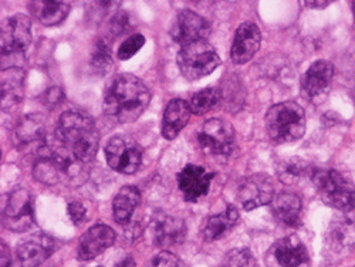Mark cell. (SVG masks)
<instances>
[{
    "instance_id": "obj_20",
    "label": "cell",
    "mask_w": 355,
    "mask_h": 267,
    "mask_svg": "<svg viewBox=\"0 0 355 267\" xmlns=\"http://www.w3.org/2000/svg\"><path fill=\"white\" fill-rule=\"evenodd\" d=\"M47 124L42 114H31L23 117L15 128V141L19 146H28L33 144H46Z\"/></svg>"
},
{
    "instance_id": "obj_14",
    "label": "cell",
    "mask_w": 355,
    "mask_h": 267,
    "mask_svg": "<svg viewBox=\"0 0 355 267\" xmlns=\"http://www.w3.org/2000/svg\"><path fill=\"white\" fill-rule=\"evenodd\" d=\"M57 242L51 236L35 233L27 236L17 246V257L21 267H40L55 252Z\"/></svg>"
},
{
    "instance_id": "obj_38",
    "label": "cell",
    "mask_w": 355,
    "mask_h": 267,
    "mask_svg": "<svg viewBox=\"0 0 355 267\" xmlns=\"http://www.w3.org/2000/svg\"><path fill=\"white\" fill-rule=\"evenodd\" d=\"M306 5L309 8H325L330 5V2H306Z\"/></svg>"
},
{
    "instance_id": "obj_37",
    "label": "cell",
    "mask_w": 355,
    "mask_h": 267,
    "mask_svg": "<svg viewBox=\"0 0 355 267\" xmlns=\"http://www.w3.org/2000/svg\"><path fill=\"white\" fill-rule=\"evenodd\" d=\"M115 267H137V263L134 261L132 257L127 256L125 259H123L120 263H118Z\"/></svg>"
},
{
    "instance_id": "obj_33",
    "label": "cell",
    "mask_w": 355,
    "mask_h": 267,
    "mask_svg": "<svg viewBox=\"0 0 355 267\" xmlns=\"http://www.w3.org/2000/svg\"><path fill=\"white\" fill-rule=\"evenodd\" d=\"M146 267H180V259L168 250H162L151 259Z\"/></svg>"
},
{
    "instance_id": "obj_11",
    "label": "cell",
    "mask_w": 355,
    "mask_h": 267,
    "mask_svg": "<svg viewBox=\"0 0 355 267\" xmlns=\"http://www.w3.org/2000/svg\"><path fill=\"white\" fill-rule=\"evenodd\" d=\"M334 67L327 60L314 62L302 78V94L313 104H321L331 90Z\"/></svg>"
},
{
    "instance_id": "obj_36",
    "label": "cell",
    "mask_w": 355,
    "mask_h": 267,
    "mask_svg": "<svg viewBox=\"0 0 355 267\" xmlns=\"http://www.w3.org/2000/svg\"><path fill=\"white\" fill-rule=\"evenodd\" d=\"M10 263H12V253H10V249L8 248L6 243L2 242V267H10Z\"/></svg>"
},
{
    "instance_id": "obj_19",
    "label": "cell",
    "mask_w": 355,
    "mask_h": 267,
    "mask_svg": "<svg viewBox=\"0 0 355 267\" xmlns=\"http://www.w3.org/2000/svg\"><path fill=\"white\" fill-rule=\"evenodd\" d=\"M24 70L9 67L2 70V111L10 112L19 107L24 96Z\"/></svg>"
},
{
    "instance_id": "obj_2",
    "label": "cell",
    "mask_w": 355,
    "mask_h": 267,
    "mask_svg": "<svg viewBox=\"0 0 355 267\" xmlns=\"http://www.w3.org/2000/svg\"><path fill=\"white\" fill-rule=\"evenodd\" d=\"M57 137L81 161L92 164L96 160L100 134L93 118L81 111H66L57 124Z\"/></svg>"
},
{
    "instance_id": "obj_17",
    "label": "cell",
    "mask_w": 355,
    "mask_h": 267,
    "mask_svg": "<svg viewBox=\"0 0 355 267\" xmlns=\"http://www.w3.org/2000/svg\"><path fill=\"white\" fill-rule=\"evenodd\" d=\"M115 242V232L107 225H94L88 229L80 239L78 257L81 260H93Z\"/></svg>"
},
{
    "instance_id": "obj_15",
    "label": "cell",
    "mask_w": 355,
    "mask_h": 267,
    "mask_svg": "<svg viewBox=\"0 0 355 267\" xmlns=\"http://www.w3.org/2000/svg\"><path fill=\"white\" fill-rule=\"evenodd\" d=\"M214 173L208 172L199 165L189 164L178 173V185L187 202H196L202 196L208 195Z\"/></svg>"
},
{
    "instance_id": "obj_7",
    "label": "cell",
    "mask_w": 355,
    "mask_h": 267,
    "mask_svg": "<svg viewBox=\"0 0 355 267\" xmlns=\"http://www.w3.org/2000/svg\"><path fill=\"white\" fill-rule=\"evenodd\" d=\"M2 223L12 232H26L35 223L33 199L24 188L13 191L2 211Z\"/></svg>"
},
{
    "instance_id": "obj_12",
    "label": "cell",
    "mask_w": 355,
    "mask_h": 267,
    "mask_svg": "<svg viewBox=\"0 0 355 267\" xmlns=\"http://www.w3.org/2000/svg\"><path fill=\"white\" fill-rule=\"evenodd\" d=\"M238 199L245 211L270 205L275 199L273 180L266 173H254L246 176L238 188Z\"/></svg>"
},
{
    "instance_id": "obj_41",
    "label": "cell",
    "mask_w": 355,
    "mask_h": 267,
    "mask_svg": "<svg viewBox=\"0 0 355 267\" xmlns=\"http://www.w3.org/2000/svg\"><path fill=\"white\" fill-rule=\"evenodd\" d=\"M354 267H355V266H354Z\"/></svg>"
},
{
    "instance_id": "obj_34",
    "label": "cell",
    "mask_w": 355,
    "mask_h": 267,
    "mask_svg": "<svg viewBox=\"0 0 355 267\" xmlns=\"http://www.w3.org/2000/svg\"><path fill=\"white\" fill-rule=\"evenodd\" d=\"M64 98V94L62 92L60 87H50L49 90H46V93H43L40 96V100L44 105H49V107H54L57 104H60Z\"/></svg>"
},
{
    "instance_id": "obj_39",
    "label": "cell",
    "mask_w": 355,
    "mask_h": 267,
    "mask_svg": "<svg viewBox=\"0 0 355 267\" xmlns=\"http://www.w3.org/2000/svg\"><path fill=\"white\" fill-rule=\"evenodd\" d=\"M354 17H355V2H354Z\"/></svg>"
},
{
    "instance_id": "obj_27",
    "label": "cell",
    "mask_w": 355,
    "mask_h": 267,
    "mask_svg": "<svg viewBox=\"0 0 355 267\" xmlns=\"http://www.w3.org/2000/svg\"><path fill=\"white\" fill-rule=\"evenodd\" d=\"M222 100V92L219 88H205V90H200L199 93L193 94L189 103L191 111L196 115H203L206 112H209L214 107H216Z\"/></svg>"
},
{
    "instance_id": "obj_30",
    "label": "cell",
    "mask_w": 355,
    "mask_h": 267,
    "mask_svg": "<svg viewBox=\"0 0 355 267\" xmlns=\"http://www.w3.org/2000/svg\"><path fill=\"white\" fill-rule=\"evenodd\" d=\"M223 267H256V259L246 248L233 249L226 255Z\"/></svg>"
},
{
    "instance_id": "obj_1",
    "label": "cell",
    "mask_w": 355,
    "mask_h": 267,
    "mask_svg": "<svg viewBox=\"0 0 355 267\" xmlns=\"http://www.w3.org/2000/svg\"><path fill=\"white\" fill-rule=\"evenodd\" d=\"M151 103V93L142 80L120 74L108 85L104 96V114L118 124L137 121Z\"/></svg>"
},
{
    "instance_id": "obj_24",
    "label": "cell",
    "mask_w": 355,
    "mask_h": 267,
    "mask_svg": "<svg viewBox=\"0 0 355 267\" xmlns=\"http://www.w3.org/2000/svg\"><path fill=\"white\" fill-rule=\"evenodd\" d=\"M70 3L54 2V0H37L31 3V10L44 26H57L66 20L70 13Z\"/></svg>"
},
{
    "instance_id": "obj_8",
    "label": "cell",
    "mask_w": 355,
    "mask_h": 267,
    "mask_svg": "<svg viewBox=\"0 0 355 267\" xmlns=\"http://www.w3.org/2000/svg\"><path fill=\"white\" fill-rule=\"evenodd\" d=\"M198 141L206 153L212 155H230L236 142L234 128L222 118H211L202 126Z\"/></svg>"
},
{
    "instance_id": "obj_31",
    "label": "cell",
    "mask_w": 355,
    "mask_h": 267,
    "mask_svg": "<svg viewBox=\"0 0 355 267\" xmlns=\"http://www.w3.org/2000/svg\"><path fill=\"white\" fill-rule=\"evenodd\" d=\"M144 44H145V37L139 33L132 35L127 40H124L120 47H118L116 57L120 58V60H128V58L135 55L142 49Z\"/></svg>"
},
{
    "instance_id": "obj_5",
    "label": "cell",
    "mask_w": 355,
    "mask_h": 267,
    "mask_svg": "<svg viewBox=\"0 0 355 267\" xmlns=\"http://www.w3.org/2000/svg\"><path fill=\"white\" fill-rule=\"evenodd\" d=\"M176 62L187 80L196 81L214 73L220 66V57L208 42L199 40L182 46Z\"/></svg>"
},
{
    "instance_id": "obj_35",
    "label": "cell",
    "mask_w": 355,
    "mask_h": 267,
    "mask_svg": "<svg viewBox=\"0 0 355 267\" xmlns=\"http://www.w3.org/2000/svg\"><path fill=\"white\" fill-rule=\"evenodd\" d=\"M67 212L70 219L76 223V225H81L87 221V211H85V206L81 202H71L67 206Z\"/></svg>"
},
{
    "instance_id": "obj_29",
    "label": "cell",
    "mask_w": 355,
    "mask_h": 267,
    "mask_svg": "<svg viewBox=\"0 0 355 267\" xmlns=\"http://www.w3.org/2000/svg\"><path fill=\"white\" fill-rule=\"evenodd\" d=\"M90 64L98 76L107 74L112 67V58H111V50L107 40H98L96 43L94 51L92 54Z\"/></svg>"
},
{
    "instance_id": "obj_28",
    "label": "cell",
    "mask_w": 355,
    "mask_h": 267,
    "mask_svg": "<svg viewBox=\"0 0 355 267\" xmlns=\"http://www.w3.org/2000/svg\"><path fill=\"white\" fill-rule=\"evenodd\" d=\"M331 243L334 242L340 248H347L355 245V222L349 219L337 221L331 225Z\"/></svg>"
},
{
    "instance_id": "obj_21",
    "label": "cell",
    "mask_w": 355,
    "mask_h": 267,
    "mask_svg": "<svg viewBox=\"0 0 355 267\" xmlns=\"http://www.w3.org/2000/svg\"><path fill=\"white\" fill-rule=\"evenodd\" d=\"M191 107L185 100L175 98L169 101L165 108L162 120V135L166 139H173L178 137L189 123Z\"/></svg>"
},
{
    "instance_id": "obj_18",
    "label": "cell",
    "mask_w": 355,
    "mask_h": 267,
    "mask_svg": "<svg viewBox=\"0 0 355 267\" xmlns=\"http://www.w3.org/2000/svg\"><path fill=\"white\" fill-rule=\"evenodd\" d=\"M151 226L154 232V242L161 248L181 245L187 237L185 222L166 214L155 215Z\"/></svg>"
},
{
    "instance_id": "obj_40",
    "label": "cell",
    "mask_w": 355,
    "mask_h": 267,
    "mask_svg": "<svg viewBox=\"0 0 355 267\" xmlns=\"http://www.w3.org/2000/svg\"><path fill=\"white\" fill-rule=\"evenodd\" d=\"M98 267H103V266H98Z\"/></svg>"
},
{
    "instance_id": "obj_9",
    "label": "cell",
    "mask_w": 355,
    "mask_h": 267,
    "mask_svg": "<svg viewBox=\"0 0 355 267\" xmlns=\"http://www.w3.org/2000/svg\"><path fill=\"white\" fill-rule=\"evenodd\" d=\"M105 158L111 169L120 173H134L142 162L139 145L128 137H112L105 146Z\"/></svg>"
},
{
    "instance_id": "obj_4",
    "label": "cell",
    "mask_w": 355,
    "mask_h": 267,
    "mask_svg": "<svg viewBox=\"0 0 355 267\" xmlns=\"http://www.w3.org/2000/svg\"><path fill=\"white\" fill-rule=\"evenodd\" d=\"M311 180L322 202L337 211L349 212L355 207V184L333 169H314Z\"/></svg>"
},
{
    "instance_id": "obj_22",
    "label": "cell",
    "mask_w": 355,
    "mask_h": 267,
    "mask_svg": "<svg viewBox=\"0 0 355 267\" xmlns=\"http://www.w3.org/2000/svg\"><path fill=\"white\" fill-rule=\"evenodd\" d=\"M272 214L273 216L288 227H295L300 225L302 221V200L300 198L291 193L283 192L272 200Z\"/></svg>"
},
{
    "instance_id": "obj_26",
    "label": "cell",
    "mask_w": 355,
    "mask_h": 267,
    "mask_svg": "<svg viewBox=\"0 0 355 267\" xmlns=\"http://www.w3.org/2000/svg\"><path fill=\"white\" fill-rule=\"evenodd\" d=\"M276 172H277V178L279 181L284 185H294L300 182L303 178L306 175L310 173L311 176V168H310V164L307 161H304L303 158H288V160H284L282 161L277 168H276Z\"/></svg>"
},
{
    "instance_id": "obj_10",
    "label": "cell",
    "mask_w": 355,
    "mask_h": 267,
    "mask_svg": "<svg viewBox=\"0 0 355 267\" xmlns=\"http://www.w3.org/2000/svg\"><path fill=\"white\" fill-rule=\"evenodd\" d=\"M266 263L268 267H311L309 252L295 234L275 242L266 255Z\"/></svg>"
},
{
    "instance_id": "obj_32",
    "label": "cell",
    "mask_w": 355,
    "mask_h": 267,
    "mask_svg": "<svg viewBox=\"0 0 355 267\" xmlns=\"http://www.w3.org/2000/svg\"><path fill=\"white\" fill-rule=\"evenodd\" d=\"M130 16L125 12H116L108 23V33L111 37H118L130 31Z\"/></svg>"
},
{
    "instance_id": "obj_3",
    "label": "cell",
    "mask_w": 355,
    "mask_h": 267,
    "mask_svg": "<svg viewBox=\"0 0 355 267\" xmlns=\"http://www.w3.org/2000/svg\"><path fill=\"white\" fill-rule=\"evenodd\" d=\"M266 130L275 144H290L306 132L304 110L293 101L273 105L266 114Z\"/></svg>"
},
{
    "instance_id": "obj_13",
    "label": "cell",
    "mask_w": 355,
    "mask_h": 267,
    "mask_svg": "<svg viewBox=\"0 0 355 267\" xmlns=\"http://www.w3.org/2000/svg\"><path fill=\"white\" fill-rule=\"evenodd\" d=\"M209 35V21L192 10H182L176 16L171 28L172 40L181 46H187L199 40H206Z\"/></svg>"
},
{
    "instance_id": "obj_6",
    "label": "cell",
    "mask_w": 355,
    "mask_h": 267,
    "mask_svg": "<svg viewBox=\"0 0 355 267\" xmlns=\"http://www.w3.org/2000/svg\"><path fill=\"white\" fill-rule=\"evenodd\" d=\"M32 21L26 15L6 17L0 26L2 62L12 55H21L32 42Z\"/></svg>"
},
{
    "instance_id": "obj_25",
    "label": "cell",
    "mask_w": 355,
    "mask_h": 267,
    "mask_svg": "<svg viewBox=\"0 0 355 267\" xmlns=\"http://www.w3.org/2000/svg\"><path fill=\"white\" fill-rule=\"evenodd\" d=\"M239 221V212L234 206H229L223 214L211 216L205 225L203 237L206 242H215L234 227V225Z\"/></svg>"
},
{
    "instance_id": "obj_23",
    "label": "cell",
    "mask_w": 355,
    "mask_h": 267,
    "mask_svg": "<svg viewBox=\"0 0 355 267\" xmlns=\"http://www.w3.org/2000/svg\"><path fill=\"white\" fill-rule=\"evenodd\" d=\"M141 193L135 187H123L114 198L112 212L116 223L128 226L134 216L137 206L139 205Z\"/></svg>"
},
{
    "instance_id": "obj_16",
    "label": "cell",
    "mask_w": 355,
    "mask_h": 267,
    "mask_svg": "<svg viewBox=\"0 0 355 267\" xmlns=\"http://www.w3.org/2000/svg\"><path fill=\"white\" fill-rule=\"evenodd\" d=\"M261 35L256 23L245 21L236 32L230 57L234 64H246L260 49Z\"/></svg>"
}]
</instances>
